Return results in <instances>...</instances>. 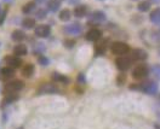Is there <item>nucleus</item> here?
<instances>
[{
	"label": "nucleus",
	"mask_w": 160,
	"mask_h": 129,
	"mask_svg": "<svg viewBox=\"0 0 160 129\" xmlns=\"http://www.w3.org/2000/svg\"><path fill=\"white\" fill-rule=\"evenodd\" d=\"M131 90H137L143 92L144 94H148V95H155L159 90V85L153 81V80H147L144 82H142L140 85H136V86H131Z\"/></svg>",
	"instance_id": "nucleus-1"
},
{
	"label": "nucleus",
	"mask_w": 160,
	"mask_h": 129,
	"mask_svg": "<svg viewBox=\"0 0 160 129\" xmlns=\"http://www.w3.org/2000/svg\"><path fill=\"white\" fill-rule=\"evenodd\" d=\"M110 51L115 56H126L129 52H130V46L125 42H121V41H117L114 44H112L110 46Z\"/></svg>",
	"instance_id": "nucleus-2"
},
{
	"label": "nucleus",
	"mask_w": 160,
	"mask_h": 129,
	"mask_svg": "<svg viewBox=\"0 0 160 129\" xmlns=\"http://www.w3.org/2000/svg\"><path fill=\"white\" fill-rule=\"evenodd\" d=\"M149 74V69L146 64H138L132 70V77L135 80H143L146 79Z\"/></svg>",
	"instance_id": "nucleus-3"
},
{
	"label": "nucleus",
	"mask_w": 160,
	"mask_h": 129,
	"mask_svg": "<svg viewBox=\"0 0 160 129\" xmlns=\"http://www.w3.org/2000/svg\"><path fill=\"white\" fill-rule=\"evenodd\" d=\"M24 87V83L20 81V80H13L6 83L5 86V92L6 93H18L20 90H23Z\"/></svg>",
	"instance_id": "nucleus-4"
},
{
	"label": "nucleus",
	"mask_w": 160,
	"mask_h": 129,
	"mask_svg": "<svg viewBox=\"0 0 160 129\" xmlns=\"http://www.w3.org/2000/svg\"><path fill=\"white\" fill-rule=\"evenodd\" d=\"M131 58L128 56H119L115 59V65L120 71H126L128 69H130L131 67Z\"/></svg>",
	"instance_id": "nucleus-5"
},
{
	"label": "nucleus",
	"mask_w": 160,
	"mask_h": 129,
	"mask_svg": "<svg viewBox=\"0 0 160 129\" xmlns=\"http://www.w3.org/2000/svg\"><path fill=\"white\" fill-rule=\"evenodd\" d=\"M60 90L56 85L53 83H42L38 90V94L41 95V94H55V93H58Z\"/></svg>",
	"instance_id": "nucleus-6"
},
{
	"label": "nucleus",
	"mask_w": 160,
	"mask_h": 129,
	"mask_svg": "<svg viewBox=\"0 0 160 129\" xmlns=\"http://www.w3.org/2000/svg\"><path fill=\"white\" fill-rule=\"evenodd\" d=\"M34 34H35V36L41 38V39H44V38H49L51 34V27L50 25H48V24H39V25L35 27Z\"/></svg>",
	"instance_id": "nucleus-7"
},
{
	"label": "nucleus",
	"mask_w": 160,
	"mask_h": 129,
	"mask_svg": "<svg viewBox=\"0 0 160 129\" xmlns=\"http://www.w3.org/2000/svg\"><path fill=\"white\" fill-rule=\"evenodd\" d=\"M63 31L69 34V35H79L80 33L82 31V27H81L80 23H75L74 22V23H70L68 25H66L63 28Z\"/></svg>",
	"instance_id": "nucleus-8"
},
{
	"label": "nucleus",
	"mask_w": 160,
	"mask_h": 129,
	"mask_svg": "<svg viewBox=\"0 0 160 129\" xmlns=\"http://www.w3.org/2000/svg\"><path fill=\"white\" fill-rule=\"evenodd\" d=\"M148 58V53L142 48H135L131 52V59L136 60V62H142Z\"/></svg>",
	"instance_id": "nucleus-9"
},
{
	"label": "nucleus",
	"mask_w": 160,
	"mask_h": 129,
	"mask_svg": "<svg viewBox=\"0 0 160 129\" xmlns=\"http://www.w3.org/2000/svg\"><path fill=\"white\" fill-rule=\"evenodd\" d=\"M86 40L88 41H91V42H96L102 38V31L97 28H91L88 33H86Z\"/></svg>",
	"instance_id": "nucleus-10"
},
{
	"label": "nucleus",
	"mask_w": 160,
	"mask_h": 129,
	"mask_svg": "<svg viewBox=\"0 0 160 129\" xmlns=\"http://www.w3.org/2000/svg\"><path fill=\"white\" fill-rule=\"evenodd\" d=\"M5 64H6V67H9V68L15 70L21 67L22 60H21V58L17 57V56H10V57H8V58L5 59Z\"/></svg>",
	"instance_id": "nucleus-11"
},
{
	"label": "nucleus",
	"mask_w": 160,
	"mask_h": 129,
	"mask_svg": "<svg viewBox=\"0 0 160 129\" xmlns=\"http://www.w3.org/2000/svg\"><path fill=\"white\" fill-rule=\"evenodd\" d=\"M13 75H15V71L9 67H5V68L0 69V80H2V81H8V80L12 79Z\"/></svg>",
	"instance_id": "nucleus-12"
},
{
	"label": "nucleus",
	"mask_w": 160,
	"mask_h": 129,
	"mask_svg": "<svg viewBox=\"0 0 160 129\" xmlns=\"http://www.w3.org/2000/svg\"><path fill=\"white\" fill-rule=\"evenodd\" d=\"M107 20V16L103 11H93L91 13V21L96 22V23H103Z\"/></svg>",
	"instance_id": "nucleus-13"
},
{
	"label": "nucleus",
	"mask_w": 160,
	"mask_h": 129,
	"mask_svg": "<svg viewBox=\"0 0 160 129\" xmlns=\"http://www.w3.org/2000/svg\"><path fill=\"white\" fill-rule=\"evenodd\" d=\"M22 27L24 29H33L37 27V20L33 18V17H26L24 20L22 21Z\"/></svg>",
	"instance_id": "nucleus-14"
},
{
	"label": "nucleus",
	"mask_w": 160,
	"mask_h": 129,
	"mask_svg": "<svg viewBox=\"0 0 160 129\" xmlns=\"http://www.w3.org/2000/svg\"><path fill=\"white\" fill-rule=\"evenodd\" d=\"M61 7V0H48L46 2V9L50 12H56Z\"/></svg>",
	"instance_id": "nucleus-15"
},
{
	"label": "nucleus",
	"mask_w": 160,
	"mask_h": 129,
	"mask_svg": "<svg viewBox=\"0 0 160 129\" xmlns=\"http://www.w3.org/2000/svg\"><path fill=\"white\" fill-rule=\"evenodd\" d=\"M73 13H74V16H75V17H78V18H82V17H85V15L88 13V7H86L85 5H78V6H75V7H74Z\"/></svg>",
	"instance_id": "nucleus-16"
},
{
	"label": "nucleus",
	"mask_w": 160,
	"mask_h": 129,
	"mask_svg": "<svg viewBox=\"0 0 160 129\" xmlns=\"http://www.w3.org/2000/svg\"><path fill=\"white\" fill-rule=\"evenodd\" d=\"M21 72L24 77H32L33 74H34V65L33 64H24L21 69Z\"/></svg>",
	"instance_id": "nucleus-17"
},
{
	"label": "nucleus",
	"mask_w": 160,
	"mask_h": 129,
	"mask_svg": "<svg viewBox=\"0 0 160 129\" xmlns=\"http://www.w3.org/2000/svg\"><path fill=\"white\" fill-rule=\"evenodd\" d=\"M27 52H28V48H27V46L23 45V44H18V45L15 46V48H13V53H15V56H17V57H23V56H26Z\"/></svg>",
	"instance_id": "nucleus-18"
},
{
	"label": "nucleus",
	"mask_w": 160,
	"mask_h": 129,
	"mask_svg": "<svg viewBox=\"0 0 160 129\" xmlns=\"http://www.w3.org/2000/svg\"><path fill=\"white\" fill-rule=\"evenodd\" d=\"M35 10H37V2L35 1H29V2L24 4L23 7H22V12L24 15H29V13H32L33 11Z\"/></svg>",
	"instance_id": "nucleus-19"
},
{
	"label": "nucleus",
	"mask_w": 160,
	"mask_h": 129,
	"mask_svg": "<svg viewBox=\"0 0 160 129\" xmlns=\"http://www.w3.org/2000/svg\"><path fill=\"white\" fill-rule=\"evenodd\" d=\"M52 79H53V81H56L57 83H62V85H67L69 82V79L66 75L60 74V72H53L52 74Z\"/></svg>",
	"instance_id": "nucleus-20"
},
{
	"label": "nucleus",
	"mask_w": 160,
	"mask_h": 129,
	"mask_svg": "<svg viewBox=\"0 0 160 129\" xmlns=\"http://www.w3.org/2000/svg\"><path fill=\"white\" fill-rule=\"evenodd\" d=\"M11 39L13 40L15 42H22L23 40L26 39V34H24V31H23V30L17 29L11 34Z\"/></svg>",
	"instance_id": "nucleus-21"
},
{
	"label": "nucleus",
	"mask_w": 160,
	"mask_h": 129,
	"mask_svg": "<svg viewBox=\"0 0 160 129\" xmlns=\"http://www.w3.org/2000/svg\"><path fill=\"white\" fill-rule=\"evenodd\" d=\"M149 20L153 24H160V9H154V10L150 12L149 15Z\"/></svg>",
	"instance_id": "nucleus-22"
},
{
	"label": "nucleus",
	"mask_w": 160,
	"mask_h": 129,
	"mask_svg": "<svg viewBox=\"0 0 160 129\" xmlns=\"http://www.w3.org/2000/svg\"><path fill=\"white\" fill-rule=\"evenodd\" d=\"M18 99V94L17 93H8L6 98L2 101V108H5L6 105H10L11 103H13L15 100Z\"/></svg>",
	"instance_id": "nucleus-23"
},
{
	"label": "nucleus",
	"mask_w": 160,
	"mask_h": 129,
	"mask_svg": "<svg viewBox=\"0 0 160 129\" xmlns=\"http://www.w3.org/2000/svg\"><path fill=\"white\" fill-rule=\"evenodd\" d=\"M150 6H152L150 0H143L137 5V10L140 12H147V11L150 10Z\"/></svg>",
	"instance_id": "nucleus-24"
},
{
	"label": "nucleus",
	"mask_w": 160,
	"mask_h": 129,
	"mask_svg": "<svg viewBox=\"0 0 160 129\" xmlns=\"http://www.w3.org/2000/svg\"><path fill=\"white\" fill-rule=\"evenodd\" d=\"M48 17V10L46 9H37L35 10V20H45Z\"/></svg>",
	"instance_id": "nucleus-25"
},
{
	"label": "nucleus",
	"mask_w": 160,
	"mask_h": 129,
	"mask_svg": "<svg viewBox=\"0 0 160 129\" xmlns=\"http://www.w3.org/2000/svg\"><path fill=\"white\" fill-rule=\"evenodd\" d=\"M70 17H72V13H70V11L68 10V9L62 10L60 12V15H58V18H60V21H62V22H67V21H69Z\"/></svg>",
	"instance_id": "nucleus-26"
},
{
	"label": "nucleus",
	"mask_w": 160,
	"mask_h": 129,
	"mask_svg": "<svg viewBox=\"0 0 160 129\" xmlns=\"http://www.w3.org/2000/svg\"><path fill=\"white\" fill-rule=\"evenodd\" d=\"M38 63H39L41 67H48V65L50 64V59H49L46 56L38 54Z\"/></svg>",
	"instance_id": "nucleus-27"
},
{
	"label": "nucleus",
	"mask_w": 160,
	"mask_h": 129,
	"mask_svg": "<svg viewBox=\"0 0 160 129\" xmlns=\"http://www.w3.org/2000/svg\"><path fill=\"white\" fill-rule=\"evenodd\" d=\"M150 71L153 72V75H154L157 79L160 80V65H159V64L152 65V68H150Z\"/></svg>",
	"instance_id": "nucleus-28"
},
{
	"label": "nucleus",
	"mask_w": 160,
	"mask_h": 129,
	"mask_svg": "<svg viewBox=\"0 0 160 129\" xmlns=\"http://www.w3.org/2000/svg\"><path fill=\"white\" fill-rule=\"evenodd\" d=\"M96 51H97V54H102V53L106 51V45H104V42L98 44V45L96 46Z\"/></svg>",
	"instance_id": "nucleus-29"
},
{
	"label": "nucleus",
	"mask_w": 160,
	"mask_h": 129,
	"mask_svg": "<svg viewBox=\"0 0 160 129\" xmlns=\"http://www.w3.org/2000/svg\"><path fill=\"white\" fill-rule=\"evenodd\" d=\"M37 47L34 48V53L35 54H39L40 52H42V51H45V47H44V45L42 44H38V45H35Z\"/></svg>",
	"instance_id": "nucleus-30"
},
{
	"label": "nucleus",
	"mask_w": 160,
	"mask_h": 129,
	"mask_svg": "<svg viewBox=\"0 0 160 129\" xmlns=\"http://www.w3.org/2000/svg\"><path fill=\"white\" fill-rule=\"evenodd\" d=\"M6 15H8V10H2L0 12V25L4 24V21L6 18Z\"/></svg>",
	"instance_id": "nucleus-31"
},
{
	"label": "nucleus",
	"mask_w": 160,
	"mask_h": 129,
	"mask_svg": "<svg viewBox=\"0 0 160 129\" xmlns=\"http://www.w3.org/2000/svg\"><path fill=\"white\" fill-rule=\"evenodd\" d=\"M78 81H79L81 85H85V83H86V79H85V75H84V74H79V76H78Z\"/></svg>",
	"instance_id": "nucleus-32"
},
{
	"label": "nucleus",
	"mask_w": 160,
	"mask_h": 129,
	"mask_svg": "<svg viewBox=\"0 0 160 129\" xmlns=\"http://www.w3.org/2000/svg\"><path fill=\"white\" fill-rule=\"evenodd\" d=\"M74 44H75L74 41H69V40H67V41H64V45H66V46H67L68 48H72V47L74 46Z\"/></svg>",
	"instance_id": "nucleus-33"
},
{
	"label": "nucleus",
	"mask_w": 160,
	"mask_h": 129,
	"mask_svg": "<svg viewBox=\"0 0 160 129\" xmlns=\"http://www.w3.org/2000/svg\"><path fill=\"white\" fill-rule=\"evenodd\" d=\"M153 127H154V129H160V122H155Z\"/></svg>",
	"instance_id": "nucleus-34"
},
{
	"label": "nucleus",
	"mask_w": 160,
	"mask_h": 129,
	"mask_svg": "<svg viewBox=\"0 0 160 129\" xmlns=\"http://www.w3.org/2000/svg\"><path fill=\"white\" fill-rule=\"evenodd\" d=\"M68 2L72 4V5H75V4H78V2H79V0H68Z\"/></svg>",
	"instance_id": "nucleus-35"
},
{
	"label": "nucleus",
	"mask_w": 160,
	"mask_h": 129,
	"mask_svg": "<svg viewBox=\"0 0 160 129\" xmlns=\"http://www.w3.org/2000/svg\"><path fill=\"white\" fill-rule=\"evenodd\" d=\"M150 2H153V4H160V0H150Z\"/></svg>",
	"instance_id": "nucleus-36"
},
{
	"label": "nucleus",
	"mask_w": 160,
	"mask_h": 129,
	"mask_svg": "<svg viewBox=\"0 0 160 129\" xmlns=\"http://www.w3.org/2000/svg\"><path fill=\"white\" fill-rule=\"evenodd\" d=\"M46 0H35V2H45Z\"/></svg>",
	"instance_id": "nucleus-37"
},
{
	"label": "nucleus",
	"mask_w": 160,
	"mask_h": 129,
	"mask_svg": "<svg viewBox=\"0 0 160 129\" xmlns=\"http://www.w3.org/2000/svg\"><path fill=\"white\" fill-rule=\"evenodd\" d=\"M2 1H5V2H11V1H13V0H2Z\"/></svg>",
	"instance_id": "nucleus-38"
},
{
	"label": "nucleus",
	"mask_w": 160,
	"mask_h": 129,
	"mask_svg": "<svg viewBox=\"0 0 160 129\" xmlns=\"http://www.w3.org/2000/svg\"><path fill=\"white\" fill-rule=\"evenodd\" d=\"M158 100H159V103H160V94L158 95Z\"/></svg>",
	"instance_id": "nucleus-39"
},
{
	"label": "nucleus",
	"mask_w": 160,
	"mask_h": 129,
	"mask_svg": "<svg viewBox=\"0 0 160 129\" xmlns=\"http://www.w3.org/2000/svg\"><path fill=\"white\" fill-rule=\"evenodd\" d=\"M17 129H24V128H23V127H18Z\"/></svg>",
	"instance_id": "nucleus-40"
},
{
	"label": "nucleus",
	"mask_w": 160,
	"mask_h": 129,
	"mask_svg": "<svg viewBox=\"0 0 160 129\" xmlns=\"http://www.w3.org/2000/svg\"><path fill=\"white\" fill-rule=\"evenodd\" d=\"M159 54H160V50H159Z\"/></svg>",
	"instance_id": "nucleus-41"
},
{
	"label": "nucleus",
	"mask_w": 160,
	"mask_h": 129,
	"mask_svg": "<svg viewBox=\"0 0 160 129\" xmlns=\"http://www.w3.org/2000/svg\"><path fill=\"white\" fill-rule=\"evenodd\" d=\"M0 12H1V11H0Z\"/></svg>",
	"instance_id": "nucleus-42"
}]
</instances>
